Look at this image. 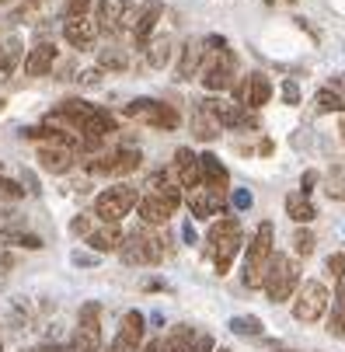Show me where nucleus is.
Here are the masks:
<instances>
[{
	"label": "nucleus",
	"instance_id": "obj_42",
	"mask_svg": "<svg viewBox=\"0 0 345 352\" xmlns=\"http://www.w3.org/2000/svg\"><path fill=\"white\" fill-rule=\"evenodd\" d=\"M14 265V255H11V251H4V248H0V269H11Z\"/></svg>",
	"mask_w": 345,
	"mask_h": 352
},
{
	"label": "nucleus",
	"instance_id": "obj_36",
	"mask_svg": "<svg viewBox=\"0 0 345 352\" xmlns=\"http://www.w3.org/2000/svg\"><path fill=\"white\" fill-rule=\"evenodd\" d=\"M70 230H74V234H80V237H91V234H94L98 227H94V217H77Z\"/></svg>",
	"mask_w": 345,
	"mask_h": 352
},
{
	"label": "nucleus",
	"instance_id": "obj_34",
	"mask_svg": "<svg viewBox=\"0 0 345 352\" xmlns=\"http://www.w3.org/2000/svg\"><path fill=\"white\" fill-rule=\"evenodd\" d=\"M213 349H216V345H213V335H206V331H195L185 352H213Z\"/></svg>",
	"mask_w": 345,
	"mask_h": 352
},
{
	"label": "nucleus",
	"instance_id": "obj_27",
	"mask_svg": "<svg viewBox=\"0 0 345 352\" xmlns=\"http://www.w3.org/2000/svg\"><path fill=\"white\" fill-rule=\"evenodd\" d=\"M286 213L297 220V223H311L314 217H318V210H314V203H311V195H289L286 199Z\"/></svg>",
	"mask_w": 345,
	"mask_h": 352
},
{
	"label": "nucleus",
	"instance_id": "obj_7",
	"mask_svg": "<svg viewBox=\"0 0 345 352\" xmlns=\"http://www.w3.org/2000/svg\"><path fill=\"white\" fill-rule=\"evenodd\" d=\"M126 119H140L146 126H157V129H175L178 126V112L164 102H154V98H136V102H129L122 109Z\"/></svg>",
	"mask_w": 345,
	"mask_h": 352
},
{
	"label": "nucleus",
	"instance_id": "obj_49",
	"mask_svg": "<svg viewBox=\"0 0 345 352\" xmlns=\"http://www.w3.org/2000/svg\"><path fill=\"white\" fill-rule=\"evenodd\" d=\"M4 279H8V276H4V269H0V286H4Z\"/></svg>",
	"mask_w": 345,
	"mask_h": 352
},
{
	"label": "nucleus",
	"instance_id": "obj_39",
	"mask_svg": "<svg viewBox=\"0 0 345 352\" xmlns=\"http://www.w3.org/2000/svg\"><path fill=\"white\" fill-rule=\"evenodd\" d=\"M84 87H98V84H102V67H94V70H84L80 77H77Z\"/></svg>",
	"mask_w": 345,
	"mask_h": 352
},
{
	"label": "nucleus",
	"instance_id": "obj_16",
	"mask_svg": "<svg viewBox=\"0 0 345 352\" xmlns=\"http://www.w3.org/2000/svg\"><path fill=\"white\" fill-rule=\"evenodd\" d=\"M98 21L91 18V14H84V18H67L63 21V38L74 45V49H87V45H94V38H98Z\"/></svg>",
	"mask_w": 345,
	"mask_h": 352
},
{
	"label": "nucleus",
	"instance_id": "obj_32",
	"mask_svg": "<svg viewBox=\"0 0 345 352\" xmlns=\"http://www.w3.org/2000/svg\"><path fill=\"white\" fill-rule=\"evenodd\" d=\"M324 269H328L331 279L345 283V251H335V255H328V258H324Z\"/></svg>",
	"mask_w": 345,
	"mask_h": 352
},
{
	"label": "nucleus",
	"instance_id": "obj_43",
	"mask_svg": "<svg viewBox=\"0 0 345 352\" xmlns=\"http://www.w3.org/2000/svg\"><path fill=\"white\" fill-rule=\"evenodd\" d=\"M143 352H164V342L161 338H151V345H143Z\"/></svg>",
	"mask_w": 345,
	"mask_h": 352
},
{
	"label": "nucleus",
	"instance_id": "obj_22",
	"mask_svg": "<svg viewBox=\"0 0 345 352\" xmlns=\"http://www.w3.org/2000/svg\"><path fill=\"white\" fill-rule=\"evenodd\" d=\"M21 56H25L21 38H18V35H8L4 42H0V77H11V74L18 70Z\"/></svg>",
	"mask_w": 345,
	"mask_h": 352
},
{
	"label": "nucleus",
	"instance_id": "obj_19",
	"mask_svg": "<svg viewBox=\"0 0 345 352\" xmlns=\"http://www.w3.org/2000/svg\"><path fill=\"white\" fill-rule=\"evenodd\" d=\"M203 45H206L203 38H188L178 49V80H188V77H195V70H203V60H206Z\"/></svg>",
	"mask_w": 345,
	"mask_h": 352
},
{
	"label": "nucleus",
	"instance_id": "obj_18",
	"mask_svg": "<svg viewBox=\"0 0 345 352\" xmlns=\"http://www.w3.org/2000/svg\"><path fill=\"white\" fill-rule=\"evenodd\" d=\"M74 161H77V154L70 146H45V143L38 146V168L49 175H67L74 168Z\"/></svg>",
	"mask_w": 345,
	"mask_h": 352
},
{
	"label": "nucleus",
	"instance_id": "obj_38",
	"mask_svg": "<svg viewBox=\"0 0 345 352\" xmlns=\"http://www.w3.org/2000/svg\"><path fill=\"white\" fill-rule=\"evenodd\" d=\"M87 8H91V0H70V4H67V18H84Z\"/></svg>",
	"mask_w": 345,
	"mask_h": 352
},
{
	"label": "nucleus",
	"instance_id": "obj_37",
	"mask_svg": "<svg viewBox=\"0 0 345 352\" xmlns=\"http://www.w3.org/2000/svg\"><path fill=\"white\" fill-rule=\"evenodd\" d=\"M282 102H286V105H300V87H297V80H286V84H282Z\"/></svg>",
	"mask_w": 345,
	"mask_h": 352
},
{
	"label": "nucleus",
	"instance_id": "obj_28",
	"mask_svg": "<svg viewBox=\"0 0 345 352\" xmlns=\"http://www.w3.org/2000/svg\"><path fill=\"white\" fill-rule=\"evenodd\" d=\"M230 331H234V335H244V338H258V335L265 331V324H262V318H255V314H234V318H230Z\"/></svg>",
	"mask_w": 345,
	"mask_h": 352
},
{
	"label": "nucleus",
	"instance_id": "obj_51",
	"mask_svg": "<svg viewBox=\"0 0 345 352\" xmlns=\"http://www.w3.org/2000/svg\"><path fill=\"white\" fill-rule=\"evenodd\" d=\"M32 4H38V0H32Z\"/></svg>",
	"mask_w": 345,
	"mask_h": 352
},
{
	"label": "nucleus",
	"instance_id": "obj_35",
	"mask_svg": "<svg viewBox=\"0 0 345 352\" xmlns=\"http://www.w3.org/2000/svg\"><path fill=\"white\" fill-rule=\"evenodd\" d=\"M21 195H25V188H21L18 182H11V178L0 175V199H21Z\"/></svg>",
	"mask_w": 345,
	"mask_h": 352
},
{
	"label": "nucleus",
	"instance_id": "obj_45",
	"mask_svg": "<svg viewBox=\"0 0 345 352\" xmlns=\"http://www.w3.org/2000/svg\"><path fill=\"white\" fill-rule=\"evenodd\" d=\"M269 352H297V349H289V345H282V342H269Z\"/></svg>",
	"mask_w": 345,
	"mask_h": 352
},
{
	"label": "nucleus",
	"instance_id": "obj_48",
	"mask_svg": "<svg viewBox=\"0 0 345 352\" xmlns=\"http://www.w3.org/2000/svg\"><path fill=\"white\" fill-rule=\"evenodd\" d=\"M338 133H342V140H345V112H342V122H338Z\"/></svg>",
	"mask_w": 345,
	"mask_h": 352
},
{
	"label": "nucleus",
	"instance_id": "obj_23",
	"mask_svg": "<svg viewBox=\"0 0 345 352\" xmlns=\"http://www.w3.org/2000/svg\"><path fill=\"white\" fill-rule=\"evenodd\" d=\"M171 56H175V42H171V35H157V38L146 42V63H151L154 70H164V67L171 63Z\"/></svg>",
	"mask_w": 345,
	"mask_h": 352
},
{
	"label": "nucleus",
	"instance_id": "obj_4",
	"mask_svg": "<svg viewBox=\"0 0 345 352\" xmlns=\"http://www.w3.org/2000/svg\"><path fill=\"white\" fill-rule=\"evenodd\" d=\"M140 206V192L133 185H112L94 199V217L105 223H119L122 217H129Z\"/></svg>",
	"mask_w": 345,
	"mask_h": 352
},
{
	"label": "nucleus",
	"instance_id": "obj_20",
	"mask_svg": "<svg viewBox=\"0 0 345 352\" xmlns=\"http://www.w3.org/2000/svg\"><path fill=\"white\" fill-rule=\"evenodd\" d=\"M53 67H56V45L53 42H38L35 49H28V56H25V74L28 77H45Z\"/></svg>",
	"mask_w": 345,
	"mask_h": 352
},
{
	"label": "nucleus",
	"instance_id": "obj_14",
	"mask_svg": "<svg viewBox=\"0 0 345 352\" xmlns=\"http://www.w3.org/2000/svg\"><path fill=\"white\" fill-rule=\"evenodd\" d=\"M171 175H175V182H178L181 188H199V182H203V164H199V157H195L188 146H178L175 157H171Z\"/></svg>",
	"mask_w": 345,
	"mask_h": 352
},
{
	"label": "nucleus",
	"instance_id": "obj_9",
	"mask_svg": "<svg viewBox=\"0 0 345 352\" xmlns=\"http://www.w3.org/2000/svg\"><path fill=\"white\" fill-rule=\"evenodd\" d=\"M140 161H143L140 150H112V154L91 157L84 168H87V175H129L140 168Z\"/></svg>",
	"mask_w": 345,
	"mask_h": 352
},
{
	"label": "nucleus",
	"instance_id": "obj_8",
	"mask_svg": "<svg viewBox=\"0 0 345 352\" xmlns=\"http://www.w3.org/2000/svg\"><path fill=\"white\" fill-rule=\"evenodd\" d=\"M234 70H237V56L230 49H220V53H210L203 60V87L210 91H227L234 87Z\"/></svg>",
	"mask_w": 345,
	"mask_h": 352
},
{
	"label": "nucleus",
	"instance_id": "obj_47",
	"mask_svg": "<svg viewBox=\"0 0 345 352\" xmlns=\"http://www.w3.org/2000/svg\"><path fill=\"white\" fill-rule=\"evenodd\" d=\"M74 262H77V265H91L94 258H91V255H74Z\"/></svg>",
	"mask_w": 345,
	"mask_h": 352
},
{
	"label": "nucleus",
	"instance_id": "obj_11",
	"mask_svg": "<svg viewBox=\"0 0 345 352\" xmlns=\"http://www.w3.org/2000/svg\"><path fill=\"white\" fill-rule=\"evenodd\" d=\"M133 8H129V0H98V28L115 35L122 28H133Z\"/></svg>",
	"mask_w": 345,
	"mask_h": 352
},
{
	"label": "nucleus",
	"instance_id": "obj_40",
	"mask_svg": "<svg viewBox=\"0 0 345 352\" xmlns=\"http://www.w3.org/2000/svg\"><path fill=\"white\" fill-rule=\"evenodd\" d=\"M230 203H234L237 210H248V206H252V195L244 192V188H234V195H230Z\"/></svg>",
	"mask_w": 345,
	"mask_h": 352
},
{
	"label": "nucleus",
	"instance_id": "obj_31",
	"mask_svg": "<svg viewBox=\"0 0 345 352\" xmlns=\"http://www.w3.org/2000/svg\"><path fill=\"white\" fill-rule=\"evenodd\" d=\"M98 63H102V70H126L129 67V56L122 53V49H102Z\"/></svg>",
	"mask_w": 345,
	"mask_h": 352
},
{
	"label": "nucleus",
	"instance_id": "obj_10",
	"mask_svg": "<svg viewBox=\"0 0 345 352\" xmlns=\"http://www.w3.org/2000/svg\"><path fill=\"white\" fill-rule=\"evenodd\" d=\"M234 98H237V105L241 109H262L269 105V98H272V80L265 74H248L244 80L234 84Z\"/></svg>",
	"mask_w": 345,
	"mask_h": 352
},
{
	"label": "nucleus",
	"instance_id": "obj_5",
	"mask_svg": "<svg viewBox=\"0 0 345 352\" xmlns=\"http://www.w3.org/2000/svg\"><path fill=\"white\" fill-rule=\"evenodd\" d=\"M328 307H331V293H328L324 283H318V279L300 283L297 296H293V318L304 321V324H314L318 318L328 314Z\"/></svg>",
	"mask_w": 345,
	"mask_h": 352
},
{
	"label": "nucleus",
	"instance_id": "obj_12",
	"mask_svg": "<svg viewBox=\"0 0 345 352\" xmlns=\"http://www.w3.org/2000/svg\"><path fill=\"white\" fill-rule=\"evenodd\" d=\"M227 188H210V185H203V188H195L192 195H188V210H192V217L195 220H210V217H216V213H223L227 210Z\"/></svg>",
	"mask_w": 345,
	"mask_h": 352
},
{
	"label": "nucleus",
	"instance_id": "obj_17",
	"mask_svg": "<svg viewBox=\"0 0 345 352\" xmlns=\"http://www.w3.org/2000/svg\"><path fill=\"white\" fill-rule=\"evenodd\" d=\"M161 0H151V4H143L140 11H136V18H133V42L136 45H146V42H151V32L157 28V21H161Z\"/></svg>",
	"mask_w": 345,
	"mask_h": 352
},
{
	"label": "nucleus",
	"instance_id": "obj_41",
	"mask_svg": "<svg viewBox=\"0 0 345 352\" xmlns=\"http://www.w3.org/2000/svg\"><path fill=\"white\" fill-rule=\"evenodd\" d=\"M314 182H318V175H314V171H304V178H300V185H304V188H300V192H304V195H311V192H314Z\"/></svg>",
	"mask_w": 345,
	"mask_h": 352
},
{
	"label": "nucleus",
	"instance_id": "obj_3",
	"mask_svg": "<svg viewBox=\"0 0 345 352\" xmlns=\"http://www.w3.org/2000/svg\"><path fill=\"white\" fill-rule=\"evenodd\" d=\"M272 223H262L244 251V286H262L265 283V265L272 262Z\"/></svg>",
	"mask_w": 345,
	"mask_h": 352
},
{
	"label": "nucleus",
	"instance_id": "obj_26",
	"mask_svg": "<svg viewBox=\"0 0 345 352\" xmlns=\"http://www.w3.org/2000/svg\"><path fill=\"white\" fill-rule=\"evenodd\" d=\"M328 331L335 338H345V283H338L335 296H331V318H328Z\"/></svg>",
	"mask_w": 345,
	"mask_h": 352
},
{
	"label": "nucleus",
	"instance_id": "obj_24",
	"mask_svg": "<svg viewBox=\"0 0 345 352\" xmlns=\"http://www.w3.org/2000/svg\"><path fill=\"white\" fill-rule=\"evenodd\" d=\"M199 164H203V185H210V188H227L230 175H227V168L220 164L216 154H203Z\"/></svg>",
	"mask_w": 345,
	"mask_h": 352
},
{
	"label": "nucleus",
	"instance_id": "obj_33",
	"mask_svg": "<svg viewBox=\"0 0 345 352\" xmlns=\"http://www.w3.org/2000/svg\"><path fill=\"white\" fill-rule=\"evenodd\" d=\"M314 244H318V237H314L307 227H300V230H297V237H293V248H297V255H300V258H304V255H311Z\"/></svg>",
	"mask_w": 345,
	"mask_h": 352
},
{
	"label": "nucleus",
	"instance_id": "obj_2",
	"mask_svg": "<svg viewBox=\"0 0 345 352\" xmlns=\"http://www.w3.org/2000/svg\"><path fill=\"white\" fill-rule=\"evenodd\" d=\"M265 293L272 304H286V300L297 296L300 289V265L289 255H272V262L265 265Z\"/></svg>",
	"mask_w": 345,
	"mask_h": 352
},
{
	"label": "nucleus",
	"instance_id": "obj_25",
	"mask_svg": "<svg viewBox=\"0 0 345 352\" xmlns=\"http://www.w3.org/2000/svg\"><path fill=\"white\" fill-rule=\"evenodd\" d=\"M192 136H195V140H216V136H220V122H216V116H213L206 105L192 116Z\"/></svg>",
	"mask_w": 345,
	"mask_h": 352
},
{
	"label": "nucleus",
	"instance_id": "obj_50",
	"mask_svg": "<svg viewBox=\"0 0 345 352\" xmlns=\"http://www.w3.org/2000/svg\"><path fill=\"white\" fill-rule=\"evenodd\" d=\"M0 352H4V342H0Z\"/></svg>",
	"mask_w": 345,
	"mask_h": 352
},
{
	"label": "nucleus",
	"instance_id": "obj_21",
	"mask_svg": "<svg viewBox=\"0 0 345 352\" xmlns=\"http://www.w3.org/2000/svg\"><path fill=\"white\" fill-rule=\"evenodd\" d=\"M126 244V234L119 230V223H105V227H98L91 237H87V248L98 251V255H109V251H122Z\"/></svg>",
	"mask_w": 345,
	"mask_h": 352
},
{
	"label": "nucleus",
	"instance_id": "obj_13",
	"mask_svg": "<svg viewBox=\"0 0 345 352\" xmlns=\"http://www.w3.org/2000/svg\"><path fill=\"white\" fill-rule=\"evenodd\" d=\"M143 338H146V321H143L140 311H129L122 318V328L112 338L109 352H136V349H143Z\"/></svg>",
	"mask_w": 345,
	"mask_h": 352
},
{
	"label": "nucleus",
	"instance_id": "obj_6",
	"mask_svg": "<svg viewBox=\"0 0 345 352\" xmlns=\"http://www.w3.org/2000/svg\"><path fill=\"white\" fill-rule=\"evenodd\" d=\"M164 241L161 237H154V234H146V230H136V234H129L126 237V244H122V262L126 265H157L161 258H164V248H161Z\"/></svg>",
	"mask_w": 345,
	"mask_h": 352
},
{
	"label": "nucleus",
	"instance_id": "obj_29",
	"mask_svg": "<svg viewBox=\"0 0 345 352\" xmlns=\"http://www.w3.org/2000/svg\"><path fill=\"white\" fill-rule=\"evenodd\" d=\"M0 244H18V248H28V251H42V237L38 234H28V230H4L0 234Z\"/></svg>",
	"mask_w": 345,
	"mask_h": 352
},
{
	"label": "nucleus",
	"instance_id": "obj_30",
	"mask_svg": "<svg viewBox=\"0 0 345 352\" xmlns=\"http://www.w3.org/2000/svg\"><path fill=\"white\" fill-rule=\"evenodd\" d=\"M314 102H318V112H345V102H342L331 87H321V91L314 94Z\"/></svg>",
	"mask_w": 345,
	"mask_h": 352
},
{
	"label": "nucleus",
	"instance_id": "obj_1",
	"mask_svg": "<svg viewBox=\"0 0 345 352\" xmlns=\"http://www.w3.org/2000/svg\"><path fill=\"white\" fill-rule=\"evenodd\" d=\"M241 244H244V237H241V220H237V217L213 220V227H210V234H206V251H210L216 272H230Z\"/></svg>",
	"mask_w": 345,
	"mask_h": 352
},
{
	"label": "nucleus",
	"instance_id": "obj_15",
	"mask_svg": "<svg viewBox=\"0 0 345 352\" xmlns=\"http://www.w3.org/2000/svg\"><path fill=\"white\" fill-rule=\"evenodd\" d=\"M136 213H140V220H143L146 227H164V223L175 217V206L168 203V199H161V195H154V192H146V195H140Z\"/></svg>",
	"mask_w": 345,
	"mask_h": 352
},
{
	"label": "nucleus",
	"instance_id": "obj_46",
	"mask_svg": "<svg viewBox=\"0 0 345 352\" xmlns=\"http://www.w3.org/2000/svg\"><path fill=\"white\" fill-rule=\"evenodd\" d=\"M181 234H185V241H188V244H195V230H192V227H188V223H185V227H181Z\"/></svg>",
	"mask_w": 345,
	"mask_h": 352
},
{
	"label": "nucleus",
	"instance_id": "obj_44",
	"mask_svg": "<svg viewBox=\"0 0 345 352\" xmlns=\"http://www.w3.org/2000/svg\"><path fill=\"white\" fill-rule=\"evenodd\" d=\"M32 352H70V349H63V345H38V349H32Z\"/></svg>",
	"mask_w": 345,
	"mask_h": 352
}]
</instances>
